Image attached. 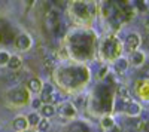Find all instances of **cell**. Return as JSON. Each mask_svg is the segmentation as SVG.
Instances as JSON below:
<instances>
[{
    "mask_svg": "<svg viewBox=\"0 0 149 132\" xmlns=\"http://www.w3.org/2000/svg\"><path fill=\"white\" fill-rule=\"evenodd\" d=\"M106 132H115V131H113V129H110V131H106Z\"/></svg>",
    "mask_w": 149,
    "mask_h": 132,
    "instance_id": "22",
    "label": "cell"
},
{
    "mask_svg": "<svg viewBox=\"0 0 149 132\" xmlns=\"http://www.w3.org/2000/svg\"><path fill=\"white\" fill-rule=\"evenodd\" d=\"M146 25L149 27V15H148V18H146Z\"/></svg>",
    "mask_w": 149,
    "mask_h": 132,
    "instance_id": "21",
    "label": "cell"
},
{
    "mask_svg": "<svg viewBox=\"0 0 149 132\" xmlns=\"http://www.w3.org/2000/svg\"><path fill=\"white\" fill-rule=\"evenodd\" d=\"M22 65V59L18 56V55H10L9 58V63H8V67L10 70H19Z\"/></svg>",
    "mask_w": 149,
    "mask_h": 132,
    "instance_id": "9",
    "label": "cell"
},
{
    "mask_svg": "<svg viewBox=\"0 0 149 132\" xmlns=\"http://www.w3.org/2000/svg\"><path fill=\"white\" fill-rule=\"evenodd\" d=\"M102 126L106 129V131H110V129H113L115 126V122H113V117H110V116H104L102 119Z\"/></svg>",
    "mask_w": 149,
    "mask_h": 132,
    "instance_id": "13",
    "label": "cell"
},
{
    "mask_svg": "<svg viewBox=\"0 0 149 132\" xmlns=\"http://www.w3.org/2000/svg\"><path fill=\"white\" fill-rule=\"evenodd\" d=\"M128 68V61L125 58H119L118 61L115 63V70L118 71V73H124Z\"/></svg>",
    "mask_w": 149,
    "mask_h": 132,
    "instance_id": "12",
    "label": "cell"
},
{
    "mask_svg": "<svg viewBox=\"0 0 149 132\" xmlns=\"http://www.w3.org/2000/svg\"><path fill=\"white\" fill-rule=\"evenodd\" d=\"M52 94H55V89L51 83H43L42 85V91H40V100L45 102Z\"/></svg>",
    "mask_w": 149,
    "mask_h": 132,
    "instance_id": "5",
    "label": "cell"
},
{
    "mask_svg": "<svg viewBox=\"0 0 149 132\" xmlns=\"http://www.w3.org/2000/svg\"><path fill=\"white\" fill-rule=\"evenodd\" d=\"M12 126L17 132H24L27 128H29V122H27V117L24 116H18L14 119V122H12Z\"/></svg>",
    "mask_w": 149,
    "mask_h": 132,
    "instance_id": "4",
    "label": "cell"
},
{
    "mask_svg": "<svg viewBox=\"0 0 149 132\" xmlns=\"http://www.w3.org/2000/svg\"><path fill=\"white\" fill-rule=\"evenodd\" d=\"M57 101H60V97L57 94H52L51 97H49L46 101H45V104H51V105H54V104H57Z\"/></svg>",
    "mask_w": 149,
    "mask_h": 132,
    "instance_id": "18",
    "label": "cell"
},
{
    "mask_svg": "<svg viewBox=\"0 0 149 132\" xmlns=\"http://www.w3.org/2000/svg\"><path fill=\"white\" fill-rule=\"evenodd\" d=\"M118 95H119V98H122V100H125V101L131 102V94H130L128 88L121 86V88H119V91H118Z\"/></svg>",
    "mask_w": 149,
    "mask_h": 132,
    "instance_id": "14",
    "label": "cell"
},
{
    "mask_svg": "<svg viewBox=\"0 0 149 132\" xmlns=\"http://www.w3.org/2000/svg\"><path fill=\"white\" fill-rule=\"evenodd\" d=\"M42 85H43V83L40 82V79H37V77H33V79L29 80V89L31 92H34V94H40Z\"/></svg>",
    "mask_w": 149,
    "mask_h": 132,
    "instance_id": "8",
    "label": "cell"
},
{
    "mask_svg": "<svg viewBox=\"0 0 149 132\" xmlns=\"http://www.w3.org/2000/svg\"><path fill=\"white\" fill-rule=\"evenodd\" d=\"M45 65L48 67V65H52V59H48V58H45Z\"/></svg>",
    "mask_w": 149,
    "mask_h": 132,
    "instance_id": "20",
    "label": "cell"
},
{
    "mask_svg": "<svg viewBox=\"0 0 149 132\" xmlns=\"http://www.w3.org/2000/svg\"><path fill=\"white\" fill-rule=\"evenodd\" d=\"M143 63H145V55H143V52H139V51L131 52V64H134V65H142Z\"/></svg>",
    "mask_w": 149,
    "mask_h": 132,
    "instance_id": "10",
    "label": "cell"
},
{
    "mask_svg": "<svg viewBox=\"0 0 149 132\" xmlns=\"http://www.w3.org/2000/svg\"><path fill=\"white\" fill-rule=\"evenodd\" d=\"M49 126H51V125H49V120H48V119H43V117H42V120L39 122V125H37L39 131H42V132L48 131V129H49Z\"/></svg>",
    "mask_w": 149,
    "mask_h": 132,
    "instance_id": "16",
    "label": "cell"
},
{
    "mask_svg": "<svg viewBox=\"0 0 149 132\" xmlns=\"http://www.w3.org/2000/svg\"><path fill=\"white\" fill-rule=\"evenodd\" d=\"M39 111H40V116H42L43 119H49V117L55 116V113H57L55 105H51V104H43L42 109H40Z\"/></svg>",
    "mask_w": 149,
    "mask_h": 132,
    "instance_id": "6",
    "label": "cell"
},
{
    "mask_svg": "<svg viewBox=\"0 0 149 132\" xmlns=\"http://www.w3.org/2000/svg\"><path fill=\"white\" fill-rule=\"evenodd\" d=\"M9 58H10L9 52H6V51H0V65H8Z\"/></svg>",
    "mask_w": 149,
    "mask_h": 132,
    "instance_id": "15",
    "label": "cell"
},
{
    "mask_svg": "<svg viewBox=\"0 0 149 132\" xmlns=\"http://www.w3.org/2000/svg\"><path fill=\"white\" fill-rule=\"evenodd\" d=\"M42 105H43V101H42L40 98H34V100L31 101V107H33V110H34V111L40 110V109H42Z\"/></svg>",
    "mask_w": 149,
    "mask_h": 132,
    "instance_id": "17",
    "label": "cell"
},
{
    "mask_svg": "<svg viewBox=\"0 0 149 132\" xmlns=\"http://www.w3.org/2000/svg\"><path fill=\"white\" fill-rule=\"evenodd\" d=\"M60 114L64 117H74L76 116V107H74L72 102H64L60 107Z\"/></svg>",
    "mask_w": 149,
    "mask_h": 132,
    "instance_id": "3",
    "label": "cell"
},
{
    "mask_svg": "<svg viewBox=\"0 0 149 132\" xmlns=\"http://www.w3.org/2000/svg\"><path fill=\"white\" fill-rule=\"evenodd\" d=\"M140 37H139V34H136V33H131L127 36V39H125V47H127V51L130 52H134L137 47L140 46Z\"/></svg>",
    "mask_w": 149,
    "mask_h": 132,
    "instance_id": "2",
    "label": "cell"
},
{
    "mask_svg": "<svg viewBox=\"0 0 149 132\" xmlns=\"http://www.w3.org/2000/svg\"><path fill=\"white\" fill-rule=\"evenodd\" d=\"M107 71H109V68H107V67H102V70L98 71V77H102V79H103V77L107 74Z\"/></svg>",
    "mask_w": 149,
    "mask_h": 132,
    "instance_id": "19",
    "label": "cell"
},
{
    "mask_svg": "<svg viewBox=\"0 0 149 132\" xmlns=\"http://www.w3.org/2000/svg\"><path fill=\"white\" fill-rule=\"evenodd\" d=\"M40 120H42V116H40V113H37V111H33V113H30L27 116L29 126H37Z\"/></svg>",
    "mask_w": 149,
    "mask_h": 132,
    "instance_id": "11",
    "label": "cell"
},
{
    "mask_svg": "<svg viewBox=\"0 0 149 132\" xmlns=\"http://www.w3.org/2000/svg\"><path fill=\"white\" fill-rule=\"evenodd\" d=\"M127 113H128V116H131V117H137L139 114H140V111H142V107L137 104V102H134V101H131V102H128V105H127Z\"/></svg>",
    "mask_w": 149,
    "mask_h": 132,
    "instance_id": "7",
    "label": "cell"
},
{
    "mask_svg": "<svg viewBox=\"0 0 149 132\" xmlns=\"http://www.w3.org/2000/svg\"><path fill=\"white\" fill-rule=\"evenodd\" d=\"M31 37L29 34H19L17 40H15V46L18 47L19 51H29L31 47Z\"/></svg>",
    "mask_w": 149,
    "mask_h": 132,
    "instance_id": "1",
    "label": "cell"
}]
</instances>
